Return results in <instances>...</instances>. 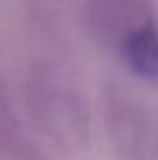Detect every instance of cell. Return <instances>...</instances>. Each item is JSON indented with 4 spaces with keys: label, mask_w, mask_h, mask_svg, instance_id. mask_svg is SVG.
Listing matches in <instances>:
<instances>
[{
    "label": "cell",
    "mask_w": 158,
    "mask_h": 160,
    "mask_svg": "<svg viewBox=\"0 0 158 160\" xmlns=\"http://www.w3.org/2000/svg\"><path fill=\"white\" fill-rule=\"evenodd\" d=\"M23 107L30 125L65 153L86 148L93 132V104L65 68L35 60L23 77Z\"/></svg>",
    "instance_id": "obj_1"
},
{
    "label": "cell",
    "mask_w": 158,
    "mask_h": 160,
    "mask_svg": "<svg viewBox=\"0 0 158 160\" xmlns=\"http://www.w3.org/2000/svg\"><path fill=\"white\" fill-rule=\"evenodd\" d=\"M100 114L105 137L119 160H156L158 123L140 95L114 81L102 91Z\"/></svg>",
    "instance_id": "obj_2"
},
{
    "label": "cell",
    "mask_w": 158,
    "mask_h": 160,
    "mask_svg": "<svg viewBox=\"0 0 158 160\" xmlns=\"http://www.w3.org/2000/svg\"><path fill=\"white\" fill-rule=\"evenodd\" d=\"M154 19L149 0H84L79 26L102 49H119L123 37L140 23Z\"/></svg>",
    "instance_id": "obj_3"
},
{
    "label": "cell",
    "mask_w": 158,
    "mask_h": 160,
    "mask_svg": "<svg viewBox=\"0 0 158 160\" xmlns=\"http://www.w3.org/2000/svg\"><path fill=\"white\" fill-rule=\"evenodd\" d=\"M0 160H51L5 86H0Z\"/></svg>",
    "instance_id": "obj_4"
},
{
    "label": "cell",
    "mask_w": 158,
    "mask_h": 160,
    "mask_svg": "<svg viewBox=\"0 0 158 160\" xmlns=\"http://www.w3.org/2000/svg\"><path fill=\"white\" fill-rule=\"evenodd\" d=\"M123 68L144 81H158V21L149 19L133 28L119 44Z\"/></svg>",
    "instance_id": "obj_5"
},
{
    "label": "cell",
    "mask_w": 158,
    "mask_h": 160,
    "mask_svg": "<svg viewBox=\"0 0 158 160\" xmlns=\"http://www.w3.org/2000/svg\"><path fill=\"white\" fill-rule=\"evenodd\" d=\"M156 160H158V144H156Z\"/></svg>",
    "instance_id": "obj_6"
}]
</instances>
